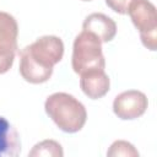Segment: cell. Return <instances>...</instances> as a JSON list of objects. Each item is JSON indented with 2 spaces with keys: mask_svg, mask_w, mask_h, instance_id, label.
<instances>
[{
  "mask_svg": "<svg viewBox=\"0 0 157 157\" xmlns=\"http://www.w3.org/2000/svg\"><path fill=\"white\" fill-rule=\"evenodd\" d=\"M20 74L29 83L47 82L64 55V43L56 36H43L21 49Z\"/></svg>",
  "mask_w": 157,
  "mask_h": 157,
  "instance_id": "obj_1",
  "label": "cell"
},
{
  "mask_svg": "<svg viewBox=\"0 0 157 157\" xmlns=\"http://www.w3.org/2000/svg\"><path fill=\"white\" fill-rule=\"evenodd\" d=\"M44 109L56 126L69 134L80 131L87 119L85 105L74 96L65 92L50 94L45 99Z\"/></svg>",
  "mask_w": 157,
  "mask_h": 157,
  "instance_id": "obj_2",
  "label": "cell"
},
{
  "mask_svg": "<svg viewBox=\"0 0 157 157\" xmlns=\"http://www.w3.org/2000/svg\"><path fill=\"white\" fill-rule=\"evenodd\" d=\"M71 65L76 74L105 67V60L102 52V42L91 32L83 31L76 36L72 47Z\"/></svg>",
  "mask_w": 157,
  "mask_h": 157,
  "instance_id": "obj_3",
  "label": "cell"
},
{
  "mask_svg": "<svg viewBox=\"0 0 157 157\" xmlns=\"http://www.w3.org/2000/svg\"><path fill=\"white\" fill-rule=\"evenodd\" d=\"M128 13L140 32L142 44L150 49L156 50L157 38V12L156 6L148 0H132L129 5Z\"/></svg>",
  "mask_w": 157,
  "mask_h": 157,
  "instance_id": "obj_4",
  "label": "cell"
},
{
  "mask_svg": "<svg viewBox=\"0 0 157 157\" xmlns=\"http://www.w3.org/2000/svg\"><path fill=\"white\" fill-rule=\"evenodd\" d=\"M18 26L15 17L0 11V75L7 72L15 60L17 52Z\"/></svg>",
  "mask_w": 157,
  "mask_h": 157,
  "instance_id": "obj_5",
  "label": "cell"
},
{
  "mask_svg": "<svg viewBox=\"0 0 157 157\" xmlns=\"http://www.w3.org/2000/svg\"><path fill=\"white\" fill-rule=\"evenodd\" d=\"M148 101L145 93L136 90L121 92L114 98L113 112L121 120H132L140 118L147 109Z\"/></svg>",
  "mask_w": 157,
  "mask_h": 157,
  "instance_id": "obj_6",
  "label": "cell"
},
{
  "mask_svg": "<svg viewBox=\"0 0 157 157\" xmlns=\"http://www.w3.org/2000/svg\"><path fill=\"white\" fill-rule=\"evenodd\" d=\"M80 76V87L88 98L98 99L108 93L110 81L104 70L93 69L82 72Z\"/></svg>",
  "mask_w": 157,
  "mask_h": 157,
  "instance_id": "obj_7",
  "label": "cell"
},
{
  "mask_svg": "<svg viewBox=\"0 0 157 157\" xmlns=\"http://www.w3.org/2000/svg\"><path fill=\"white\" fill-rule=\"evenodd\" d=\"M82 29L97 36L102 43H107L115 37L117 23L114 22V20L104 13L93 12L85 18L82 23Z\"/></svg>",
  "mask_w": 157,
  "mask_h": 157,
  "instance_id": "obj_8",
  "label": "cell"
},
{
  "mask_svg": "<svg viewBox=\"0 0 157 157\" xmlns=\"http://www.w3.org/2000/svg\"><path fill=\"white\" fill-rule=\"evenodd\" d=\"M21 152V140L17 130L0 115V157H16Z\"/></svg>",
  "mask_w": 157,
  "mask_h": 157,
  "instance_id": "obj_9",
  "label": "cell"
},
{
  "mask_svg": "<svg viewBox=\"0 0 157 157\" xmlns=\"http://www.w3.org/2000/svg\"><path fill=\"white\" fill-rule=\"evenodd\" d=\"M29 157H63L64 151L59 142L54 140H43L33 146V148L28 152Z\"/></svg>",
  "mask_w": 157,
  "mask_h": 157,
  "instance_id": "obj_10",
  "label": "cell"
},
{
  "mask_svg": "<svg viewBox=\"0 0 157 157\" xmlns=\"http://www.w3.org/2000/svg\"><path fill=\"white\" fill-rule=\"evenodd\" d=\"M107 156L109 157H119V156L139 157V152L130 142L124 141V140H118L110 145L109 150L107 151Z\"/></svg>",
  "mask_w": 157,
  "mask_h": 157,
  "instance_id": "obj_11",
  "label": "cell"
},
{
  "mask_svg": "<svg viewBox=\"0 0 157 157\" xmlns=\"http://www.w3.org/2000/svg\"><path fill=\"white\" fill-rule=\"evenodd\" d=\"M131 1L132 0H105V4L114 12L125 15V13H128V9H129V5L131 4Z\"/></svg>",
  "mask_w": 157,
  "mask_h": 157,
  "instance_id": "obj_12",
  "label": "cell"
},
{
  "mask_svg": "<svg viewBox=\"0 0 157 157\" xmlns=\"http://www.w3.org/2000/svg\"><path fill=\"white\" fill-rule=\"evenodd\" d=\"M82 1H92V0H82Z\"/></svg>",
  "mask_w": 157,
  "mask_h": 157,
  "instance_id": "obj_13",
  "label": "cell"
}]
</instances>
